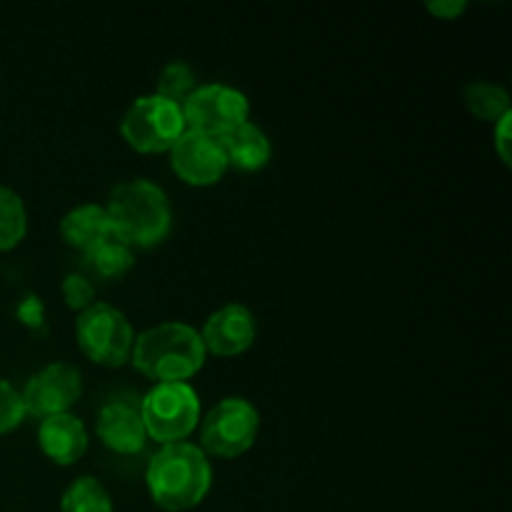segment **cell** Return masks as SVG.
Wrapping results in <instances>:
<instances>
[{"mask_svg":"<svg viewBox=\"0 0 512 512\" xmlns=\"http://www.w3.org/2000/svg\"><path fill=\"white\" fill-rule=\"evenodd\" d=\"M145 485L158 508L190 510L213 488V465L203 448L188 440L160 445L145 465Z\"/></svg>","mask_w":512,"mask_h":512,"instance_id":"cell-1","label":"cell"},{"mask_svg":"<svg viewBox=\"0 0 512 512\" xmlns=\"http://www.w3.org/2000/svg\"><path fill=\"white\" fill-rule=\"evenodd\" d=\"M200 330L180 320H165L135 335L130 363L153 383H188L205 365Z\"/></svg>","mask_w":512,"mask_h":512,"instance_id":"cell-2","label":"cell"},{"mask_svg":"<svg viewBox=\"0 0 512 512\" xmlns=\"http://www.w3.org/2000/svg\"><path fill=\"white\" fill-rule=\"evenodd\" d=\"M105 210L113 233L130 248H153L163 243L173 228L168 193L148 178H130L115 185Z\"/></svg>","mask_w":512,"mask_h":512,"instance_id":"cell-3","label":"cell"},{"mask_svg":"<svg viewBox=\"0 0 512 512\" xmlns=\"http://www.w3.org/2000/svg\"><path fill=\"white\" fill-rule=\"evenodd\" d=\"M138 408L148 440L160 445L188 440L200 423V398L190 383H153Z\"/></svg>","mask_w":512,"mask_h":512,"instance_id":"cell-4","label":"cell"},{"mask_svg":"<svg viewBox=\"0 0 512 512\" xmlns=\"http://www.w3.org/2000/svg\"><path fill=\"white\" fill-rule=\"evenodd\" d=\"M75 338H78L80 350L93 363L105 365V368H120L128 363L130 353H133L135 330L123 310L95 300L75 320Z\"/></svg>","mask_w":512,"mask_h":512,"instance_id":"cell-5","label":"cell"},{"mask_svg":"<svg viewBox=\"0 0 512 512\" xmlns=\"http://www.w3.org/2000/svg\"><path fill=\"white\" fill-rule=\"evenodd\" d=\"M120 133L138 153H168L185 133L183 108L155 93L140 95L123 113Z\"/></svg>","mask_w":512,"mask_h":512,"instance_id":"cell-6","label":"cell"},{"mask_svg":"<svg viewBox=\"0 0 512 512\" xmlns=\"http://www.w3.org/2000/svg\"><path fill=\"white\" fill-rule=\"evenodd\" d=\"M200 420V448L208 458H240L258 440L260 413L245 398H223Z\"/></svg>","mask_w":512,"mask_h":512,"instance_id":"cell-7","label":"cell"},{"mask_svg":"<svg viewBox=\"0 0 512 512\" xmlns=\"http://www.w3.org/2000/svg\"><path fill=\"white\" fill-rule=\"evenodd\" d=\"M180 108H183L185 128L213 138H225L230 130L250 120L248 95L225 83L198 85Z\"/></svg>","mask_w":512,"mask_h":512,"instance_id":"cell-8","label":"cell"},{"mask_svg":"<svg viewBox=\"0 0 512 512\" xmlns=\"http://www.w3.org/2000/svg\"><path fill=\"white\" fill-rule=\"evenodd\" d=\"M83 393V375L73 363H48L38 373L30 375L25 388L20 390L25 415L43 420L50 415L70 413Z\"/></svg>","mask_w":512,"mask_h":512,"instance_id":"cell-9","label":"cell"},{"mask_svg":"<svg viewBox=\"0 0 512 512\" xmlns=\"http://www.w3.org/2000/svg\"><path fill=\"white\" fill-rule=\"evenodd\" d=\"M170 153V168L175 170L183 183L188 185H213L228 170V158H225L223 140L213 135L198 133V130L185 128V133L175 140Z\"/></svg>","mask_w":512,"mask_h":512,"instance_id":"cell-10","label":"cell"},{"mask_svg":"<svg viewBox=\"0 0 512 512\" xmlns=\"http://www.w3.org/2000/svg\"><path fill=\"white\" fill-rule=\"evenodd\" d=\"M258 335V320L253 310L243 303H225L215 313L208 315L200 338H203L205 353L218 358H233L245 353L255 343Z\"/></svg>","mask_w":512,"mask_h":512,"instance_id":"cell-11","label":"cell"},{"mask_svg":"<svg viewBox=\"0 0 512 512\" xmlns=\"http://www.w3.org/2000/svg\"><path fill=\"white\" fill-rule=\"evenodd\" d=\"M95 433L100 443L118 455H138L148 443L143 415L135 403L128 400H110L98 410Z\"/></svg>","mask_w":512,"mask_h":512,"instance_id":"cell-12","label":"cell"},{"mask_svg":"<svg viewBox=\"0 0 512 512\" xmlns=\"http://www.w3.org/2000/svg\"><path fill=\"white\" fill-rule=\"evenodd\" d=\"M88 428L73 413L43 418L38 425V445L48 460L58 465H73L88 450Z\"/></svg>","mask_w":512,"mask_h":512,"instance_id":"cell-13","label":"cell"},{"mask_svg":"<svg viewBox=\"0 0 512 512\" xmlns=\"http://www.w3.org/2000/svg\"><path fill=\"white\" fill-rule=\"evenodd\" d=\"M60 235H63L70 248L88 253L93 245H98L100 240L110 238L115 233L105 205L80 203L60 218Z\"/></svg>","mask_w":512,"mask_h":512,"instance_id":"cell-14","label":"cell"},{"mask_svg":"<svg viewBox=\"0 0 512 512\" xmlns=\"http://www.w3.org/2000/svg\"><path fill=\"white\" fill-rule=\"evenodd\" d=\"M223 140L225 158H228V168H238L243 173H255V170H263L270 163V155H273V145L270 138L265 135V130L260 125H255L253 120L238 125L235 130H230Z\"/></svg>","mask_w":512,"mask_h":512,"instance_id":"cell-15","label":"cell"},{"mask_svg":"<svg viewBox=\"0 0 512 512\" xmlns=\"http://www.w3.org/2000/svg\"><path fill=\"white\" fill-rule=\"evenodd\" d=\"M88 260L90 270L100 278H123L130 268L135 265V253L128 243L118 238V235H110V238L100 240L98 245L83 253Z\"/></svg>","mask_w":512,"mask_h":512,"instance_id":"cell-16","label":"cell"},{"mask_svg":"<svg viewBox=\"0 0 512 512\" xmlns=\"http://www.w3.org/2000/svg\"><path fill=\"white\" fill-rule=\"evenodd\" d=\"M63 512H113V498L108 488L93 475H80L65 488L60 498Z\"/></svg>","mask_w":512,"mask_h":512,"instance_id":"cell-17","label":"cell"},{"mask_svg":"<svg viewBox=\"0 0 512 512\" xmlns=\"http://www.w3.org/2000/svg\"><path fill=\"white\" fill-rule=\"evenodd\" d=\"M465 105L470 113L488 123H498L505 113H510V95L503 85L490 80H473L465 85Z\"/></svg>","mask_w":512,"mask_h":512,"instance_id":"cell-18","label":"cell"},{"mask_svg":"<svg viewBox=\"0 0 512 512\" xmlns=\"http://www.w3.org/2000/svg\"><path fill=\"white\" fill-rule=\"evenodd\" d=\"M28 233V210L13 188L0 183V253L13 250Z\"/></svg>","mask_w":512,"mask_h":512,"instance_id":"cell-19","label":"cell"},{"mask_svg":"<svg viewBox=\"0 0 512 512\" xmlns=\"http://www.w3.org/2000/svg\"><path fill=\"white\" fill-rule=\"evenodd\" d=\"M195 88H198V83H195V70L190 68L185 60H170V63L160 70L155 95L183 105L185 98H188Z\"/></svg>","mask_w":512,"mask_h":512,"instance_id":"cell-20","label":"cell"},{"mask_svg":"<svg viewBox=\"0 0 512 512\" xmlns=\"http://www.w3.org/2000/svg\"><path fill=\"white\" fill-rule=\"evenodd\" d=\"M23 418L25 408L23 398H20V390L5 378H0V435L13 433L15 428H20Z\"/></svg>","mask_w":512,"mask_h":512,"instance_id":"cell-21","label":"cell"},{"mask_svg":"<svg viewBox=\"0 0 512 512\" xmlns=\"http://www.w3.org/2000/svg\"><path fill=\"white\" fill-rule=\"evenodd\" d=\"M63 298H65V305H68V308L80 310V313H83L85 308H90V305L95 303L93 283H90V280L80 273L65 275Z\"/></svg>","mask_w":512,"mask_h":512,"instance_id":"cell-22","label":"cell"},{"mask_svg":"<svg viewBox=\"0 0 512 512\" xmlns=\"http://www.w3.org/2000/svg\"><path fill=\"white\" fill-rule=\"evenodd\" d=\"M18 318H20V323L28 325V328H33V330L43 328L45 308H43V303H40L38 295H28V298L18 305Z\"/></svg>","mask_w":512,"mask_h":512,"instance_id":"cell-23","label":"cell"},{"mask_svg":"<svg viewBox=\"0 0 512 512\" xmlns=\"http://www.w3.org/2000/svg\"><path fill=\"white\" fill-rule=\"evenodd\" d=\"M510 123H512V110L510 113H505L498 123H493L495 125V150H498L500 160H503L505 165H510V140H512Z\"/></svg>","mask_w":512,"mask_h":512,"instance_id":"cell-24","label":"cell"},{"mask_svg":"<svg viewBox=\"0 0 512 512\" xmlns=\"http://www.w3.org/2000/svg\"><path fill=\"white\" fill-rule=\"evenodd\" d=\"M425 8H428L433 15H438V18L455 20L458 15L465 13L468 3H465V0H435V3H428Z\"/></svg>","mask_w":512,"mask_h":512,"instance_id":"cell-25","label":"cell"}]
</instances>
